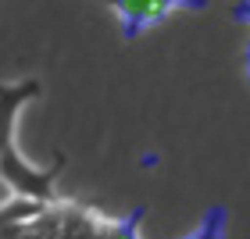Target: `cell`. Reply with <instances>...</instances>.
<instances>
[{
  "instance_id": "obj_6",
  "label": "cell",
  "mask_w": 250,
  "mask_h": 239,
  "mask_svg": "<svg viewBox=\"0 0 250 239\" xmlns=\"http://www.w3.org/2000/svg\"><path fill=\"white\" fill-rule=\"evenodd\" d=\"M247 15H250V4H247Z\"/></svg>"
},
{
  "instance_id": "obj_5",
  "label": "cell",
  "mask_w": 250,
  "mask_h": 239,
  "mask_svg": "<svg viewBox=\"0 0 250 239\" xmlns=\"http://www.w3.org/2000/svg\"><path fill=\"white\" fill-rule=\"evenodd\" d=\"M107 239H136V232H132V225H118V229L111 232Z\"/></svg>"
},
{
  "instance_id": "obj_4",
  "label": "cell",
  "mask_w": 250,
  "mask_h": 239,
  "mask_svg": "<svg viewBox=\"0 0 250 239\" xmlns=\"http://www.w3.org/2000/svg\"><path fill=\"white\" fill-rule=\"evenodd\" d=\"M186 239H222V214H214V218H208V221H204V229H200V232H193V236H186Z\"/></svg>"
},
{
  "instance_id": "obj_1",
  "label": "cell",
  "mask_w": 250,
  "mask_h": 239,
  "mask_svg": "<svg viewBox=\"0 0 250 239\" xmlns=\"http://www.w3.org/2000/svg\"><path fill=\"white\" fill-rule=\"evenodd\" d=\"M58 168H61V161L54 168H47V172H32L11 146L0 150V179H4L15 193H21V197H29L36 203H47L54 197V175H58Z\"/></svg>"
},
{
  "instance_id": "obj_2",
  "label": "cell",
  "mask_w": 250,
  "mask_h": 239,
  "mask_svg": "<svg viewBox=\"0 0 250 239\" xmlns=\"http://www.w3.org/2000/svg\"><path fill=\"white\" fill-rule=\"evenodd\" d=\"M107 4H115V11L129 21V29H140L161 18L172 0H107Z\"/></svg>"
},
{
  "instance_id": "obj_3",
  "label": "cell",
  "mask_w": 250,
  "mask_h": 239,
  "mask_svg": "<svg viewBox=\"0 0 250 239\" xmlns=\"http://www.w3.org/2000/svg\"><path fill=\"white\" fill-rule=\"evenodd\" d=\"M36 93V86H21V89H4L0 86V150L7 146V129H11V118L21 104V97Z\"/></svg>"
}]
</instances>
